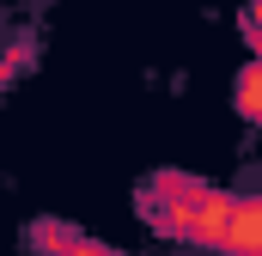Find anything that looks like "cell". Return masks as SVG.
<instances>
[{
  "mask_svg": "<svg viewBox=\"0 0 262 256\" xmlns=\"http://www.w3.org/2000/svg\"><path fill=\"white\" fill-rule=\"evenodd\" d=\"M238 116H244V122L262 116V67H256V55H250L244 73H238Z\"/></svg>",
  "mask_w": 262,
  "mask_h": 256,
  "instance_id": "obj_1",
  "label": "cell"
},
{
  "mask_svg": "<svg viewBox=\"0 0 262 256\" xmlns=\"http://www.w3.org/2000/svg\"><path fill=\"white\" fill-rule=\"evenodd\" d=\"M73 256H116V250H104V244H92V238H79V250Z\"/></svg>",
  "mask_w": 262,
  "mask_h": 256,
  "instance_id": "obj_2",
  "label": "cell"
}]
</instances>
